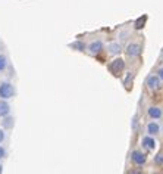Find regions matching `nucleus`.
I'll list each match as a JSON object with an SVG mask.
<instances>
[{
    "instance_id": "nucleus-11",
    "label": "nucleus",
    "mask_w": 163,
    "mask_h": 174,
    "mask_svg": "<svg viewBox=\"0 0 163 174\" xmlns=\"http://www.w3.org/2000/svg\"><path fill=\"white\" fill-rule=\"evenodd\" d=\"M145 21H147V15H142L140 19L135 21V28H137V30H141L142 27H144V24H145Z\"/></svg>"
},
{
    "instance_id": "nucleus-4",
    "label": "nucleus",
    "mask_w": 163,
    "mask_h": 174,
    "mask_svg": "<svg viewBox=\"0 0 163 174\" xmlns=\"http://www.w3.org/2000/svg\"><path fill=\"white\" fill-rule=\"evenodd\" d=\"M132 161L137 164V165H142L145 163V155L140 151H134L132 152Z\"/></svg>"
},
{
    "instance_id": "nucleus-7",
    "label": "nucleus",
    "mask_w": 163,
    "mask_h": 174,
    "mask_svg": "<svg viewBox=\"0 0 163 174\" xmlns=\"http://www.w3.org/2000/svg\"><path fill=\"white\" fill-rule=\"evenodd\" d=\"M9 111H11L9 103L5 102V100H0V117H6L9 114Z\"/></svg>"
},
{
    "instance_id": "nucleus-3",
    "label": "nucleus",
    "mask_w": 163,
    "mask_h": 174,
    "mask_svg": "<svg viewBox=\"0 0 163 174\" xmlns=\"http://www.w3.org/2000/svg\"><path fill=\"white\" fill-rule=\"evenodd\" d=\"M147 86H149V89H152V90L159 89V87H160V80H159V77L150 75V77L147 78Z\"/></svg>"
},
{
    "instance_id": "nucleus-9",
    "label": "nucleus",
    "mask_w": 163,
    "mask_h": 174,
    "mask_svg": "<svg viewBox=\"0 0 163 174\" xmlns=\"http://www.w3.org/2000/svg\"><path fill=\"white\" fill-rule=\"evenodd\" d=\"M149 115L152 117V118H160L162 117V109L157 108V106H153V108L149 109Z\"/></svg>"
},
{
    "instance_id": "nucleus-8",
    "label": "nucleus",
    "mask_w": 163,
    "mask_h": 174,
    "mask_svg": "<svg viewBox=\"0 0 163 174\" xmlns=\"http://www.w3.org/2000/svg\"><path fill=\"white\" fill-rule=\"evenodd\" d=\"M88 49H90L91 53H98V52L103 49V44H101V41H94V43H91V44L88 46Z\"/></svg>"
},
{
    "instance_id": "nucleus-17",
    "label": "nucleus",
    "mask_w": 163,
    "mask_h": 174,
    "mask_svg": "<svg viewBox=\"0 0 163 174\" xmlns=\"http://www.w3.org/2000/svg\"><path fill=\"white\" fill-rule=\"evenodd\" d=\"M5 140V133H3V130L0 128V142H3Z\"/></svg>"
},
{
    "instance_id": "nucleus-1",
    "label": "nucleus",
    "mask_w": 163,
    "mask_h": 174,
    "mask_svg": "<svg viewBox=\"0 0 163 174\" xmlns=\"http://www.w3.org/2000/svg\"><path fill=\"white\" fill-rule=\"evenodd\" d=\"M13 93H15L13 86L9 84V83H3V84L0 86V96H2L3 99H9V97H12Z\"/></svg>"
},
{
    "instance_id": "nucleus-15",
    "label": "nucleus",
    "mask_w": 163,
    "mask_h": 174,
    "mask_svg": "<svg viewBox=\"0 0 163 174\" xmlns=\"http://www.w3.org/2000/svg\"><path fill=\"white\" fill-rule=\"evenodd\" d=\"M154 163L157 164V165H163V153H157V155H156Z\"/></svg>"
},
{
    "instance_id": "nucleus-14",
    "label": "nucleus",
    "mask_w": 163,
    "mask_h": 174,
    "mask_svg": "<svg viewBox=\"0 0 163 174\" xmlns=\"http://www.w3.org/2000/svg\"><path fill=\"white\" fill-rule=\"evenodd\" d=\"M6 65H8V61H6V58H5L3 55H0V71L5 70V68H6Z\"/></svg>"
},
{
    "instance_id": "nucleus-5",
    "label": "nucleus",
    "mask_w": 163,
    "mask_h": 174,
    "mask_svg": "<svg viewBox=\"0 0 163 174\" xmlns=\"http://www.w3.org/2000/svg\"><path fill=\"white\" fill-rule=\"evenodd\" d=\"M140 50H141V47L138 46V44H135V43H132V44H129V46L126 47V55L128 56H138Z\"/></svg>"
},
{
    "instance_id": "nucleus-2",
    "label": "nucleus",
    "mask_w": 163,
    "mask_h": 174,
    "mask_svg": "<svg viewBox=\"0 0 163 174\" xmlns=\"http://www.w3.org/2000/svg\"><path fill=\"white\" fill-rule=\"evenodd\" d=\"M123 67H125V62H123L122 59H116V61H113V64L109 67V70L112 71L115 75H119L120 71L123 70Z\"/></svg>"
},
{
    "instance_id": "nucleus-16",
    "label": "nucleus",
    "mask_w": 163,
    "mask_h": 174,
    "mask_svg": "<svg viewBox=\"0 0 163 174\" xmlns=\"http://www.w3.org/2000/svg\"><path fill=\"white\" fill-rule=\"evenodd\" d=\"M72 47H75V49H81V50H82V49H84V44H82V43H74Z\"/></svg>"
},
{
    "instance_id": "nucleus-19",
    "label": "nucleus",
    "mask_w": 163,
    "mask_h": 174,
    "mask_svg": "<svg viewBox=\"0 0 163 174\" xmlns=\"http://www.w3.org/2000/svg\"><path fill=\"white\" fill-rule=\"evenodd\" d=\"M159 77L163 80V68H160V70H159Z\"/></svg>"
},
{
    "instance_id": "nucleus-13",
    "label": "nucleus",
    "mask_w": 163,
    "mask_h": 174,
    "mask_svg": "<svg viewBox=\"0 0 163 174\" xmlns=\"http://www.w3.org/2000/svg\"><path fill=\"white\" fill-rule=\"evenodd\" d=\"M3 127H6V128H11V127H13V118H5L3 120Z\"/></svg>"
},
{
    "instance_id": "nucleus-18",
    "label": "nucleus",
    "mask_w": 163,
    "mask_h": 174,
    "mask_svg": "<svg viewBox=\"0 0 163 174\" xmlns=\"http://www.w3.org/2000/svg\"><path fill=\"white\" fill-rule=\"evenodd\" d=\"M5 153H6V152H5V149H3V148H0V159L5 156Z\"/></svg>"
},
{
    "instance_id": "nucleus-6",
    "label": "nucleus",
    "mask_w": 163,
    "mask_h": 174,
    "mask_svg": "<svg viewBox=\"0 0 163 174\" xmlns=\"http://www.w3.org/2000/svg\"><path fill=\"white\" fill-rule=\"evenodd\" d=\"M142 146L145 148V149H149V151H153L154 149V146H156V142L152 139V137H144L142 139Z\"/></svg>"
},
{
    "instance_id": "nucleus-12",
    "label": "nucleus",
    "mask_w": 163,
    "mask_h": 174,
    "mask_svg": "<svg viewBox=\"0 0 163 174\" xmlns=\"http://www.w3.org/2000/svg\"><path fill=\"white\" fill-rule=\"evenodd\" d=\"M109 50H110L112 55H118V53L120 52V47H119V44L115 43V44H110V46H109Z\"/></svg>"
},
{
    "instance_id": "nucleus-10",
    "label": "nucleus",
    "mask_w": 163,
    "mask_h": 174,
    "mask_svg": "<svg viewBox=\"0 0 163 174\" xmlns=\"http://www.w3.org/2000/svg\"><path fill=\"white\" fill-rule=\"evenodd\" d=\"M147 131H149V134H156V133H159V126L156 123H150L147 126Z\"/></svg>"
}]
</instances>
